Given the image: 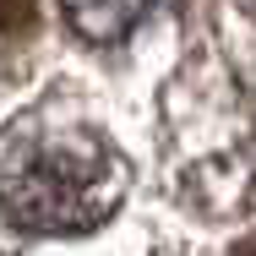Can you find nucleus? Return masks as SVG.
Returning a JSON list of instances; mask_svg holds the SVG:
<instances>
[{
	"label": "nucleus",
	"mask_w": 256,
	"mask_h": 256,
	"mask_svg": "<svg viewBox=\"0 0 256 256\" xmlns=\"http://www.w3.org/2000/svg\"><path fill=\"white\" fill-rule=\"evenodd\" d=\"M126 196V164L82 126L0 131V212L33 234H76L104 224Z\"/></svg>",
	"instance_id": "1"
},
{
	"label": "nucleus",
	"mask_w": 256,
	"mask_h": 256,
	"mask_svg": "<svg viewBox=\"0 0 256 256\" xmlns=\"http://www.w3.org/2000/svg\"><path fill=\"white\" fill-rule=\"evenodd\" d=\"M153 0H60V11H66V22L82 33V38H93V44H109V38H120L142 11H148Z\"/></svg>",
	"instance_id": "2"
},
{
	"label": "nucleus",
	"mask_w": 256,
	"mask_h": 256,
	"mask_svg": "<svg viewBox=\"0 0 256 256\" xmlns=\"http://www.w3.org/2000/svg\"><path fill=\"white\" fill-rule=\"evenodd\" d=\"M33 0H0V28L6 33H22V28H33Z\"/></svg>",
	"instance_id": "3"
},
{
	"label": "nucleus",
	"mask_w": 256,
	"mask_h": 256,
	"mask_svg": "<svg viewBox=\"0 0 256 256\" xmlns=\"http://www.w3.org/2000/svg\"><path fill=\"white\" fill-rule=\"evenodd\" d=\"M229 256H256V234H251V240H240V246H229Z\"/></svg>",
	"instance_id": "4"
},
{
	"label": "nucleus",
	"mask_w": 256,
	"mask_h": 256,
	"mask_svg": "<svg viewBox=\"0 0 256 256\" xmlns=\"http://www.w3.org/2000/svg\"><path fill=\"white\" fill-rule=\"evenodd\" d=\"M246 6H251V16H256V0H246Z\"/></svg>",
	"instance_id": "5"
}]
</instances>
